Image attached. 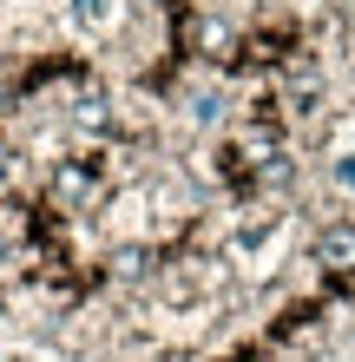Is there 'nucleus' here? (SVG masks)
Masks as SVG:
<instances>
[{
    "instance_id": "nucleus-1",
    "label": "nucleus",
    "mask_w": 355,
    "mask_h": 362,
    "mask_svg": "<svg viewBox=\"0 0 355 362\" xmlns=\"http://www.w3.org/2000/svg\"><path fill=\"white\" fill-rule=\"evenodd\" d=\"M303 264L316 276H342V284H355V218H323L316 238H309Z\"/></svg>"
},
{
    "instance_id": "nucleus-2",
    "label": "nucleus",
    "mask_w": 355,
    "mask_h": 362,
    "mask_svg": "<svg viewBox=\"0 0 355 362\" xmlns=\"http://www.w3.org/2000/svg\"><path fill=\"white\" fill-rule=\"evenodd\" d=\"M66 20L79 33H119V20H125V0H66Z\"/></svg>"
},
{
    "instance_id": "nucleus-3",
    "label": "nucleus",
    "mask_w": 355,
    "mask_h": 362,
    "mask_svg": "<svg viewBox=\"0 0 355 362\" xmlns=\"http://www.w3.org/2000/svg\"><path fill=\"white\" fill-rule=\"evenodd\" d=\"M224 47H231V20H198V53L224 59Z\"/></svg>"
},
{
    "instance_id": "nucleus-4",
    "label": "nucleus",
    "mask_w": 355,
    "mask_h": 362,
    "mask_svg": "<svg viewBox=\"0 0 355 362\" xmlns=\"http://www.w3.org/2000/svg\"><path fill=\"white\" fill-rule=\"evenodd\" d=\"M13 185V152H7V139H0V191Z\"/></svg>"
},
{
    "instance_id": "nucleus-5",
    "label": "nucleus",
    "mask_w": 355,
    "mask_h": 362,
    "mask_svg": "<svg viewBox=\"0 0 355 362\" xmlns=\"http://www.w3.org/2000/svg\"><path fill=\"white\" fill-rule=\"evenodd\" d=\"M0 112H13V86H7V79H0Z\"/></svg>"
},
{
    "instance_id": "nucleus-6",
    "label": "nucleus",
    "mask_w": 355,
    "mask_h": 362,
    "mask_svg": "<svg viewBox=\"0 0 355 362\" xmlns=\"http://www.w3.org/2000/svg\"><path fill=\"white\" fill-rule=\"evenodd\" d=\"M13 362H40V356H13Z\"/></svg>"
}]
</instances>
